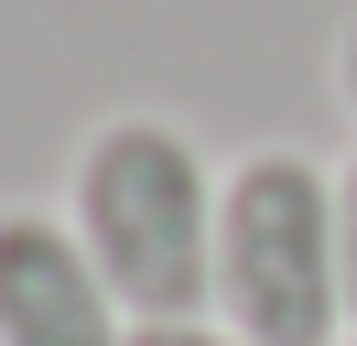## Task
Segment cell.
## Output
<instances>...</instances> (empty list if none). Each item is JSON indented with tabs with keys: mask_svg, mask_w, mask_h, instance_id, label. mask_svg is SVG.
Instances as JSON below:
<instances>
[{
	"mask_svg": "<svg viewBox=\"0 0 357 346\" xmlns=\"http://www.w3.org/2000/svg\"><path fill=\"white\" fill-rule=\"evenodd\" d=\"M347 346H357V336H347Z\"/></svg>",
	"mask_w": 357,
	"mask_h": 346,
	"instance_id": "obj_7",
	"label": "cell"
},
{
	"mask_svg": "<svg viewBox=\"0 0 357 346\" xmlns=\"http://www.w3.org/2000/svg\"><path fill=\"white\" fill-rule=\"evenodd\" d=\"M335 108H347V119H357V22H347V33H335Z\"/></svg>",
	"mask_w": 357,
	"mask_h": 346,
	"instance_id": "obj_6",
	"label": "cell"
},
{
	"mask_svg": "<svg viewBox=\"0 0 357 346\" xmlns=\"http://www.w3.org/2000/svg\"><path fill=\"white\" fill-rule=\"evenodd\" d=\"M66 227L130 324L217 314V163L184 119L162 108L98 119L66 173Z\"/></svg>",
	"mask_w": 357,
	"mask_h": 346,
	"instance_id": "obj_1",
	"label": "cell"
},
{
	"mask_svg": "<svg viewBox=\"0 0 357 346\" xmlns=\"http://www.w3.org/2000/svg\"><path fill=\"white\" fill-rule=\"evenodd\" d=\"M335 281H347V336H357V151L335 163Z\"/></svg>",
	"mask_w": 357,
	"mask_h": 346,
	"instance_id": "obj_4",
	"label": "cell"
},
{
	"mask_svg": "<svg viewBox=\"0 0 357 346\" xmlns=\"http://www.w3.org/2000/svg\"><path fill=\"white\" fill-rule=\"evenodd\" d=\"M217 324L238 346H347L335 163L260 141L217 173Z\"/></svg>",
	"mask_w": 357,
	"mask_h": 346,
	"instance_id": "obj_2",
	"label": "cell"
},
{
	"mask_svg": "<svg viewBox=\"0 0 357 346\" xmlns=\"http://www.w3.org/2000/svg\"><path fill=\"white\" fill-rule=\"evenodd\" d=\"M130 346H238L217 314H184V324H130Z\"/></svg>",
	"mask_w": 357,
	"mask_h": 346,
	"instance_id": "obj_5",
	"label": "cell"
},
{
	"mask_svg": "<svg viewBox=\"0 0 357 346\" xmlns=\"http://www.w3.org/2000/svg\"><path fill=\"white\" fill-rule=\"evenodd\" d=\"M0 346H130V314L66 206H0Z\"/></svg>",
	"mask_w": 357,
	"mask_h": 346,
	"instance_id": "obj_3",
	"label": "cell"
}]
</instances>
